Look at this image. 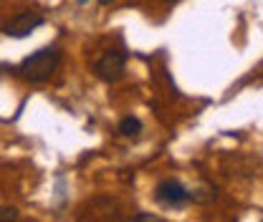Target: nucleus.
<instances>
[{
    "label": "nucleus",
    "instance_id": "1",
    "mask_svg": "<svg viewBox=\"0 0 263 222\" xmlns=\"http://www.w3.org/2000/svg\"><path fill=\"white\" fill-rule=\"evenodd\" d=\"M59 64H61V51L59 48H41V51L31 53L21 64L18 73L26 81H31V84H43V81H48L53 76V71L59 68Z\"/></svg>",
    "mask_w": 263,
    "mask_h": 222
},
{
    "label": "nucleus",
    "instance_id": "2",
    "mask_svg": "<svg viewBox=\"0 0 263 222\" xmlns=\"http://www.w3.org/2000/svg\"><path fill=\"white\" fill-rule=\"evenodd\" d=\"M124 68H127V56L122 51H106L97 61V66H94L97 76L101 81H106V84L119 81L124 76Z\"/></svg>",
    "mask_w": 263,
    "mask_h": 222
},
{
    "label": "nucleus",
    "instance_id": "3",
    "mask_svg": "<svg viewBox=\"0 0 263 222\" xmlns=\"http://www.w3.org/2000/svg\"><path fill=\"white\" fill-rule=\"evenodd\" d=\"M41 26H43V15H38V13H33V10H26V13L10 18V21L5 23L3 33L10 35V38H28V35H31L35 28H41Z\"/></svg>",
    "mask_w": 263,
    "mask_h": 222
},
{
    "label": "nucleus",
    "instance_id": "4",
    "mask_svg": "<svg viewBox=\"0 0 263 222\" xmlns=\"http://www.w3.org/2000/svg\"><path fill=\"white\" fill-rule=\"evenodd\" d=\"M155 197H157V202H162L164 207H182L190 199V192L185 190L177 179H164V182L157 185Z\"/></svg>",
    "mask_w": 263,
    "mask_h": 222
},
{
    "label": "nucleus",
    "instance_id": "5",
    "mask_svg": "<svg viewBox=\"0 0 263 222\" xmlns=\"http://www.w3.org/2000/svg\"><path fill=\"white\" fill-rule=\"evenodd\" d=\"M119 131H122L124 136H139V134H142V122H139L137 116H124V119L119 122Z\"/></svg>",
    "mask_w": 263,
    "mask_h": 222
},
{
    "label": "nucleus",
    "instance_id": "6",
    "mask_svg": "<svg viewBox=\"0 0 263 222\" xmlns=\"http://www.w3.org/2000/svg\"><path fill=\"white\" fill-rule=\"evenodd\" d=\"M18 210L15 207H0V220H15Z\"/></svg>",
    "mask_w": 263,
    "mask_h": 222
},
{
    "label": "nucleus",
    "instance_id": "7",
    "mask_svg": "<svg viewBox=\"0 0 263 222\" xmlns=\"http://www.w3.org/2000/svg\"><path fill=\"white\" fill-rule=\"evenodd\" d=\"M134 220H144V222H160L157 215H149V212H142V215H134Z\"/></svg>",
    "mask_w": 263,
    "mask_h": 222
},
{
    "label": "nucleus",
    "instance_id": "8",
    "mask_svg": "<svg viewBox=\"0 0 263 222\" xmlns=\"http://www.w3.org/2000/svg\"><path fill=\"white\" fill-rule=\"evenodd\" d=\"M109 3H114V0H99V5H109Z\"/></svg>",
    "mask_w": 263,
    "mask_h": 222
},
{
    "label": "nucleus",
    "instance_id": "9",
    "mask_svg": "<svg viewBox=\"0 0 263 222\" xmlns=\"http://www.w3.org/2000/svg\"><path fill=\"white\" fill-rule=\"evenodd\" d=\"M164 3H177V0H164Z\"/></svg>",
    "mask_w": 263,
    "mask_h": 222
}]
</instances>
